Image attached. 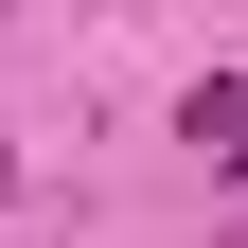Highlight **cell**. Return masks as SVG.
Here are the masks:
<instances>
[{
    "mask_svg": "<svg viewBox=\"0 0 248 248\" xmlns=\"http://www.w3.org/2000/svg\"><path fill=\"white\" fill-rule=\"evenodd\" d=\"M195 142H213V160L248 177V71H231V89H195Z\"/></svg>",
    "mask_w": 248,
    "mask_h": 248,
    "instance_id": "1",
    "label": "cell"
},
{
    "mask_svg": "<svg viewBox=\"0 0 248 248\" xmlns=\"http://www.w3.org/2000/svg\"><path fill=\"white\" fill-rule=\"evenodd\" d=\"M231 248H248V231H231Z\"/></svg>",
    "mask_w": 248,
    "mask_h": 248,
    "instance_id": "2",
    "label": "cell"
}]
</instances>
